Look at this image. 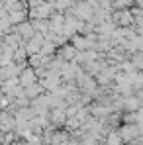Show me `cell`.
I'll list each match as a JSON object with an SVG mask.
<instances>
[{
	"label": "cell",
	"mask_w": 143,
	"mask_h": 145,
	"mask_svg": "<svg viewBox=\"0 0 143 145\" xmlns=\"http://www.w3.org/2000/svg\"><path fill=\"white\" fill-rule=\"evenodd\" d=\"M31 82H35V74H33V69H27V71L22 72V86H31Z\"/></svg>",
	"instance_id": "6da1fadb"
}]
</instances>
